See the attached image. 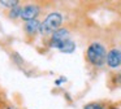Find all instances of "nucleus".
Here are the masks:
<instances>
[{
    "instance_id": "nucleus-1",
    "label": "nucleus",
    "mask_w": 121,
    "mask_h": 109,
    "mask_svg": "<svg viewBox=\"0 0 121 109\" xmlns=\"http://www.w3.org/2000/svg\"><path fill=\"white\" fill-rule=\"evenodd\" d=\"M105 57H107V52L105 48L99 43H92L87 48V60L91 62L92 65L96 66H102L105 62Z\"/></svg>"
},
{
    "instance_id": "nucleus-2",
    "label": "nucleus",
    "mask_w": 121,
    "mask_h": 109,
    "mask_svg": "<svg viewBox=\"0 0 121 109\" xmlns=\"http://www.w3.org/2000/svg\"><path fill=\"white\" fill-rule=\"evenodd\" d=\"M61 23H63V16L60 13H50L46 20L40 23L39 31L42 34H53L60 29Z\"/></svg>"
},
{
    "instance_id": "nucleus-3",
    "label": "nucleus",
    "mask_w": 121,
    "mask_h": 109,
    "mask_svg": "<svg viewBox=\"0 0 121 109\" xmlns=\"http://www.w3.org/2000/svg\"><path fill=\"white\" fill-rule=\"evenodd\" d=\"M69 40V31L66 29H59L57 31L52 34V38H51V47H56V48H60L63 46L64 42Z\"/></svg>"
},
{
    "instance_id": "nucleus-4",
    "label": "nucleus",
    "mask_w": 121,
    "mask_h": 109,
    "mask_svg": "<svg viewBox=\"0 0 121 109\" xmlns=\"http://www.w3.org/2000/svg\"><path fill=\"white\" fill-rule=\"evenodd\" d=\"M40 12V8L35 4H29V5H25L21 10V18L27 21H31V20H35L38 14Z\"/></svg>"
},
{
    "instance_id": "nucleus-5",
    "label": "nucleus",
    "mask_w": 121,
    "mask_h": 109,
    "mask_svg": "<svg viewBox=\"0 0 121 109\" xmlns=\"http://www.w3.org/2000/svg\"><path fill=\"white\" fill-rule=\"evenodd\" d=\"M105 61H107L108 66L109 67H117L121 64V51L118 49H112L107 53L105 57Z\"/></svg>"
},
{
    "instance_id": "nucleus-6",
    "label": "nucleus",
    "mask_w": 121,
    "mask_h": 109,
    "mask_svg": "<svg viewBox=\"0 0 121 109\" xmlns=\"http://www.w3.org/2000/svg\"><path fill=\"white\" fill-rule=\"evenodd\" d=\"M39 27H40V22L37 20H31V21H27L25 23V31L30 35H34L37 31H39Z\"/></svg>"
},
{
    "instance_id": "nucleus-7",
    "label": "nucleus",
    "mask_w": 121,
    "mask_h": 109,
    "mask_svg": "<svg viewBox=\"0 0 121 109\" xmlns=\"http://www.w3.org/2000/svg\"><path fill=\"white\" fill-rule=\"evenodd\" d=\"M59 49H60L61 52H64V53H72V52H74V49H76V44L72 40H66V42H64L63 46Z\"/></svg>"
},
{
    "instance_id": "nucleus-8",
    "label": "nucleus",
    "mask_w": 121,
    "mask_h": 109,
    "mask_svg": "<svg viewBox=\"0 0 121 109\" xmlns=\"http://www.w3.org/2000/svg\"><path fill=\"white\" fill-rule=\"evenodd\" d=\"M21 10H22V8L20 7V5H16V7L12 8V10H11V13H9V16H11L12 18L21 17Z\"/></svg>"
},
{
    "instance_id": "nucleus-9",
    "label": "nucleus",
    "mask_w": 121,
    "mask_h": 109,
    "mask_svg": "<svg viewBox=\"0 0 121 109\" xmlns=\"http://www.w3.org/2000/svg\"><path fill=\"white\" fill-rule=\"evenodd\" d=\"M0 4L4 5V7H8V8H13L16 5H18V1L17 0H1Z\"/></svg>"
},
{
    "instance_id": "nucleus-10",
    "label": "nucleus",
    "mask_w": 121,
    "mask_h": 109,
    "mask_svg": "<svg viewBox=\"0 0 121 109\" xmlns=\"http://www.w3.org/2000/svg\"><path fill=\"white\" fill-rule=\"evenodd\" d=\"M83 109H105V108L103 105H100V104H98V103H90V104H87V105H85Z\"/></svg>"
},
{
    "instance_id": "nucleus-11",
    "label": "nucleus",
    "mask_w": 121,
    "mask_h": 109,
    "mask_svg": "<svg viewBox=\"0 0 121 109\" xmlns=\"http://www.w3.org/2000/svg\"><path fill=\"white\" fill-rule=\"evenodd\" d=\"M112 109H118V108H112Z\"/></svg>"
}]
</instances>
